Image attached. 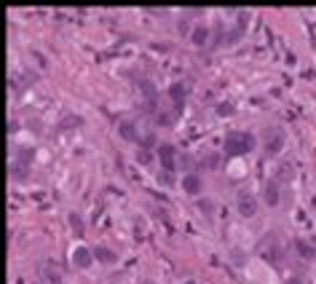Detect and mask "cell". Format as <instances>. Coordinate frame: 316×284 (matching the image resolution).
Segmentation results:
<instances>
[{
    "label": "cell",
    "instance_id": "9c48e42d",
    "mask_svg": "<svg viewBox=\"0 0 316 284\" xmlns=\"http://www.w3.org/2000/svg\"><path fill=\"white\" fill-rule=\"evenodd\" d=\"M190 41H193V46H204L206 41H209V27H206V25H198L193 33H190Z\"/></svg>",
    "mask_w": 316,
    "mask_h": 284
},
{
    "label": "cell",
    "instance_id": "6da1fadb",
    "mask_svg": "<svg viewBox=\"0 0 316 284\" xmlns=\"http://www.w3.org/2000/svg\"><path fill=\"white\" fill-rule=\"evenodd\" d=\"M255 151V137L246 131H228L225 134V153L228 156H241Z\"/></svg>",
    "mask_w": 316,
    "mask_h": 284
},
{
    "label": "cell",
    "instance_id": "8992f818",
    "mask_svg": "<svg viewBox=\"0 0 316 284\" xmlns=\"http://www.w3.org/2000/svg\"><path fill=\"white\" fill-rule=\"evenodd\" d=\"M263 201L268 204V207H279V201H281V196H279V185L273 183H265V188H263Z\"/></svg>",
    "mask_w": 316,
    "mask_h": 284
},
{
    "label": "cell",
    "instance_id": "7c38bea8",
    "mask_svg": "<svg viewBox=\"0 0 316 284\" xmlns=\"http://www.w3.org/2000/svg\"><path fill=\"white\" fill-rule=\"evenodd\" d=\"M121 134H123V137H126V139H137L134 123H132V121H123V123H121Z\"/></svg>",
    "mask_w": 316,
    "mask_h": 284
},
{
    "label": "cell",
    "instance_id": "277c9868",
    "mask_svg": "<svg viewBox=\"0 0 316 284\" xmlns=\"http://www.w3.org/2000/svg\"><path fill=\"white\" fill-rule=\"evenodd\" d=\"M94 252H91L89 247H83V244H78V247L73 249V265L78 268V271H86V268H91V263H94Z\"/></svg>",
    "mask_w": 316,
    "mask_h": 284
},
{
    "label": "cell",
    "instance_id": "5b68a950",
    "mask_svg": "<svg viewBox=\"0 0 316 284\" xmlns=\"http://www.w3.org/2000/svg\"><path fill=\"white\" fill-rule=\"evenodd\" d=\"M182 191L190 193V196H198L204 191V180L201 175H196V172H188V175L182 177Z\"/></svg>",
    "mask_w": 316,
    "mask_h": 284
},
{
    "label": "cell",
    "instance_id": "30bf717a",
    "mask_svg": "<svg viewBox=\"0 0 316 284\" xmlns=\"http://www.w3.org/2000/svg\"><path fill=\"white\" fill-rule=\"evenodd\" d=\"M169 97H172L177 105H182V99H185V86H182V83H172V89H169Z\"/></svg>",
    "mask_w": 316,
    "mask_h": 284
},
{
    "label": "cell",
    "instance_id": "5bb4252c",
    "mask_svg": "<svg viewBox=\"0 0 316 284\" xmlns=\"http://www.w3.org/2000/svg\"><path fill=\"white\" fill-rule=\"evenodd\" d=\"M137 161H140V164H150V161H153V156L142 148V151H137Z\"/></svg>",
    "mask_w": 316,
    "mask_h": 284
},
{
    "label": "cell",
    "instance_id": "9a60e30c",
    "mask_svg": "<svg viewBox=\"0 0 316 284\" xmlns=\"http://www.w3.org/2000/svg\"><path fill=\"white\" fill-rule=\"evenodd\" d=\"M230 113H233V105H230V102H222L217 107V115H230Z\"/></svg>",
    "mask_w": 316,
    "mask_h": 284
},
{
    "label": "cell",
    "instance_id": "3957f363",
    "mask_svg": "<svg viewBox=\"0 0 316 284\" xmlns=\"http://www.w3.org/2000/svg\"><path fill=\"white\" fill-rule=\"evenodd\" d=\"M284 139H287L284 129H268V131H265V153H268V156L279 153L281 148H284Z\"/></svg>",
    "mask_w": 316,
    "mask_h": 284
},
{
    "label": "cell",
    "instance_id": "2e32d148",
    "mask_svg": "<svg viewBox=\"0 0 316 284\" xmlns=\"http://www.w3.org/2000/svg\"><path fill=\"white\" fill-rule=\"evenodd\" d=\"M198 209L206 212V215H212V212H214V204L212 201H198Z\"/></svg>",
    "mask_w": 316,
    "mask_h": 284
},
{
    "label": "cell",
    "instance_id": "7a4b0ae2",
    "mask_svg": "<svg viewBox=\"0 0 316 284\" xmlns=\"http://www.w3.org/2000/svg\"><path fill=\"white\" fill-rule=\"evenodd\" d=\"M236 209L241 217H255L257 215V199L249 191H241L236 196Z\"/></svg>",
    "mask_w": 316,
    "mask_h": 284
},
{
    "label": "cell",
    "instance_id": "e0dca14e",
    "mask_svg": "<svg viewBox=\"0 0 316 284\" xmlns=\"http://www.w3.org/2000/svg\"><path fill=\"white\" fill-rule=\"evenodd\" d=\"M70 223H73V228H75V231H78V233L83 231V223H81V220L75 217V215H70Z\"/></svg>",
    "mask_w": 316,
    "mask_h": 284
},
{
    "label": "cell",
    "instance_id": "52a82bcc",
    "mask_svg": "<svg viewBox=\"0 0 316 284\" xmlns=\"http://www.w3.org/2000/svg\"><path fill=\"white\" fill-rule=\"evenodd\" d=\"M158 159H161V164H164L166 172H172L174 169V148L172 145H161L158 148Z\"/></svg>",
    "mask_w": 316,
    "mask_h": 284
},
{
    "label": "cell",
    "instance_id": "ba28073f",
    "mask_svg": "<svg viewBox=\"0 0 316 284\" xmlns=\"http://www.w3.org/2000/svg\"><path fill=\"white\" fill-rule=\"evenodd\" d=\"M94 257L99 260V263H105V265H113L115 260H118V255H115L113 249H107V247H97L94 249Z\"/></svg>",
    "mask_w": 316,
    "mask_h": 284
},
{
    "label": "cell",
    "instance_id": "ac0fdd59",
    "mask_svg": "<svg viewBox=\"0 0 316 284\" xmlns=\"http://www.w3.org/2000/svg\"><path fill=\"white\" fill-rule=\"evenodd\" d=\"M289 284H300V279H292V281H289Z\"/></svg>",
    "mask_w": 316,
    "mask_h": 284
},
{
    "label": "cell",
    "instance_id": "4fadbf2b",
    "mask_svg": "<svg viewBox=\"0 0 316 284\" xmlns=\"http://www.w3.org/2000/svg\"><path fill=\"white\" fill-rule=\"evenodd\" d=\"M217 164H220V156H204V167H209V169H214V167H217Z\"/></svg>",
    "mask_w": 316,
    "mask_h": 284
},
{
    "label": "cell",
    "instance_id": "8fae6325",
    "mask_svg": "<svg viewBox=\"0 0 316 284\" xmlns=\"http://www.w3.org/2000/svg\"><path fill=\"white\" fill-rule=\"evenodd\" d=\"M295 249L300 252V257H305V260H311V257H313V247H311V244H305L303 239H297V241H295Z\"/></svg>",
    "mask_w": 316,
    "mask_h": 284
}]
</instances>
